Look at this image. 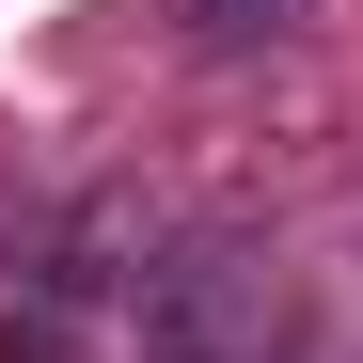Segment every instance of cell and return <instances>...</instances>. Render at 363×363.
Returning a JSON list of instances; mask_svg holds the SVG:
<instances>
[]
</instances>
